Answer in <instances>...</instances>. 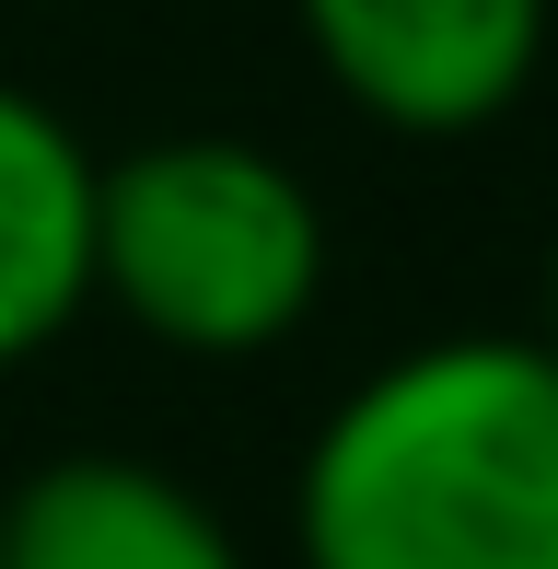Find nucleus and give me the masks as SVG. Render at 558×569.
Returning <instances> with one entry per match:
<instances>
[{
  "label": "nucleus",
  "mask_w": 558,
  "mask_h": 569,
  "mask_svg": "<svg viewBox=\"0 0 558 569\" xmlns=\"http://www.w3.org/2000/svg\"><path fill=\"white\" fill-rule=\"evenodd\" d=\"M93 302V151L23 82H0V372Z\"/></svg>",
  "instance_id": "obj_5"
},
{
  "label": "nucleus",
  "mask_w": 558,
  "mask_h": 569,
  "mask_svg": "<svg viewBox=\"0 0 558 569\" xmlns=\"http://www.w3.org/2000/svg\"><path fill=\"white\" fill-rule=\"evenodd\" d=\"M547 360H558V256H547V338H536Z\"/></svg>",
  "instance_id": "obj_6"
},
{
  "label": "nucleus",
  "mask_w": 558,
  "mask_h": 569,
  "mask_svg": "<svg viewBox=\"0 0 558 569\" xmlns=\"http://www.w3.org/2000/svg\"><path fill=\"white\" fill-rule=\"evenodd\" d=\"M315 569H558V360L430 338L349 383L302 453Z\"/></svg>",
  "instance_id": "obj_1"
},
{
  "label": "nucleus",
  "mask_w": 558,
  "mask_h": 569,
  "mask_svg": "<svg viewBox=\"0 0 558 569\" xmlns=\"http://www.w3.org/2000/svg\"><path fill=\"white\" fill-rule=\"evenodd\" d=\"M326 291V210L279 151L187 128L93 163V302L187 360H257Z\"/></svg>",
  "instance_id": "obj_2"
},
{
  "label": "nucleus",
  "mask_w": 558,
  "mask_h": 569,
  "mask_svg": "<svg viewBox=\"0 0 558 569\" xmlns=\"http://www.w3.org/2000/svg\"><path fill=\"white\" fill-rule=\"evenodd\" d=\"M0 569H245L221 511L140 453H59L0 500Z\"/></svg>",
  "instance_id": "obj_4"
},
{
  "label": "nucleus",
  "mask_w": 558,
  "mask_h": 569,
  "mask_svg": "<svg viewBox=\"0 0 558 569\" xmlns=\"http://www.w3.org/2000/svg\"><path fill=\"white\" fill-rule=\"evenodd\" d=\"M302 47L372 128L466 140L512 117L547 59V0H291Z\"/></svg>",
  "instance_id": "obj_3"
}]
</instances>
